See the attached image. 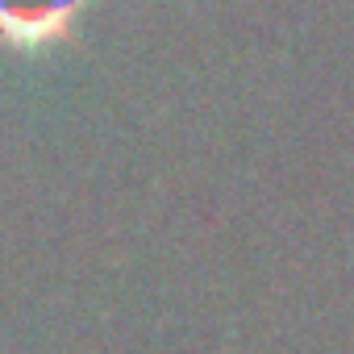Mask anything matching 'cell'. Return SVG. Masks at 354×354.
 Instances as JSON below:
<instances>
[{"label":"cell","instance_id":"cell-1","mask_svg":"<svg viewBox=\"0 0 354 354\" xmlns=\"http://www.w3.org/2000/svg\"><path fill=\"white\" fill-rule=\"evenodd\" d=\"M80 0H0V34L9 42H59L71 34Z\"/></svg>","mask_w":354,"mask_h":354}]
</instances>
